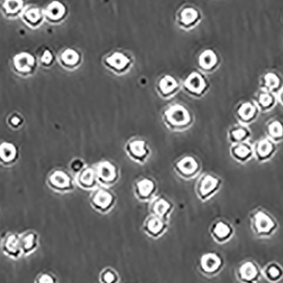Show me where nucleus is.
<instances>
[{
	"instance_id": "412c9836",
	"label": "nucleus",
	"mask_w": 283,
	"mask_h": 283,
	"mask_svg": "<svg viewBox=\"0 0 283 283\" xmlns=\"http://www.w3.org/2000/svg\"><path fill=\"white\" fill-rule=\"evenodd\" d=\"M23 257L33 255L40 247V236L34 230H26L20 234Z\"/></svg>"
},
{
	"instance_id": "4468645a",
	"label": "nucleus",
	"mask_w": 283,
	"mask_h": 283,
	"mask_svg": "<svg viewBox=\"0 0 283 283\" xmlns=\"http://www.w3.org/2000/svg\"><path fill=\"white\" fill-rule=\"evenodd\" d=\"M0 249L4 256L12 260H18L22 258L23 255L20 242L19 233H6L0 242Z\"/></svg>"
},
{
	"instance_id": "a19ab883",
	"label": "nucleus",
	"mask_w": 283,
	"mask_h": 283,
	"mask_svg": "<svg viewBox=\"0 0 283 283\" xmlns=\"http://www.w3.org/2000/svg\"><path fill=\"white\" fill-rule=\"evenodd\" d=\"M86 165L84 163V161L81 160V159H74L70 164V168H71V170L73 173L75 174V176Z\"/></svg>"
},
{
	"instance_id": "f3484780",
	"label": "nucleus",
	"mask_w": 283,
	"mask_h": 283,
	"mask_svg": "<svg viewBox=\"0 0 283 283\" xmlns=\"http://www.w3.org/2000/svg\"><path fill=\"white\" fill-rule=\"evenodd\" d=\"M169 227V221L149 214L142 224V232L153 239H158L165 235Z\"/></svg>"
},
{
	"instance_id": "f8f14e48",
	"label": "nucleus",
	"mask_w": 283,
	"mask_h": 283,
	"mask_svg": "<svg viewBox=\"0 0 283 283\" xmlns=\"http://www.w3.org/2000/svg\"><path fill=\"white\" fill-rule=\"evenodd\" d=\"M12 66L17 75L28 77L34 74L38 62L33 54L28 52H21L13 57Z\"/></svg>"
},
{
	"instance_id": "2eb2a0df",
	"label": "nucleus",
	"mask_w": 283,
	"mask_h": 283,
	"mask_svg": "<svg viewBox=\"0 0 283 283\" xmlns=\"http://www.w3.org/2000/svg\"><path fill=\"white\" fill-rule=\"evenodd\" d=\"M210 234L214 242L218 244H226L233 238L235 230L233 225L227 220H215L210 227Z\"/></svg>"
},
{
	"instance_id": "a878e982",
	"label": "nucleus",
	"mask_w": 283,
	"mask_h": 283,
	"mask_svg": "<svg viewBox=\"0 0 283 283\" xmlns=\"http://www.w3.org/2000/svg\"><path fill=\"white\" fill-rule=\"evenodd\" d=\"M230 154L234 161L240 164L248 163L254 157L253 144L249 142L231 145Z\"/></svg>"
},
{
	"instance_id": "423d86ee",
	"label": "nucleus",
	"mask_w": 283,
	"mask_h": 283,
	"mask_svg": "<svg viewBox=\"0 0 283 283\" xmlns=\"http://www.w3.org/2000/svg\"><path fill=\"white\" fill-rule=\"evenodd\" d=\"M198 270L205 277H216L225 266L224 258L216 252H206L198 259Z\"/></svg>"
},
{
	"instance_id": "473e14b6",
	"label": "nucleus",
	"mask_w": 283,
	"mask_h": 283,
	"mask_svg": "<svg viewBox=\"0 0 283 283\" xmlns=\"http://www.w3.org/2000/svg\"><path fill=\"white\" fill-rule=\"evenodd\" d=\"M23 19L28 25L35 26L41 22L43 19V12L37 7H27L23 12Z\"/></svg>"
},
{
	"instance_id": "0eeeda50",
	"label": "nucleus",
	"mask_w": 283,
	"mask_h": 283,
	"mask_svg": "<svg viewBox=\"0 0 283 283\" xmlns=\"http://www.w3.org/2000/svg\"><path fill=\"white\" fill-rule=\"evenodd\" d=\"M98 184L110 188L120 179V170L116 164L110 161H102L94 166Z\"/></svg>"
},
{
	"instance_id": "4c0bfd02",
	"label": "nucleus",
	"mask_w": 283,
	"mask_h": 283,
	"mask_svg": "<svg viewBox=\"0 0 283 283\" xmlns=\"http://www.w3.org/2000/svg\"><path fill=\"white\" fill-rule=\"evenodd\" d=\"M24 122H25L24 117H22L21 114H10L7 118V123L12 129H20L23 126Z\"/></svg>"
},
{
	"instance_id": "dca6fc26",
	"label": "nucleus",
	"mask_w": 283,
	"mask_h": 283,
	"mask_svg": "<svg viewBox=\"0 0 283 283\" xmlns=\"http://www.w3.org/2000/svg\"><path fill=\"white\" fill-rule=\"evenodd\" d=\"M134 194L139 201L150 202L156 197L157 184L154 179L142 176L134 183Z\"/></svg>"
},
{
	"instance_id": "e433bc0d",
	"label": "nucleus",
	"mask_w": 283,
	"mask_h": 283,
	"mask_svg": "<svg viewBox=\"0 0 283 283\" xmlns=\"http://www.w3.org/2000/svg\"><path fill=\"white\" fill-rule=\"evenodd\" d=\"M33 283H59L56 276L49 271H42L35 278Z\"/></svg>"
},
{
	"instance_id": "393cba45",
	"label": "nucleus",
	"mask_w": 283,
	"mask_h": 283,
	"mask_svg": "<svg viewBox=\"0 0 283 283\" xmlns=\"http://www.w3.org/2000/svg\"><path fill=\"white\" fill-rule=\"evenodd\" d=\"M254 102L257 105L259 112L268 113L276 107L278 100L277 94L271 92L259 89L255 95Z\"/></svg>"
},
{
	"instance_id": "f257e3e1",
	"label": "nucleus",
	"mask_w": 283,
	"mask_h": 283,
	"mask_svg": "<svg viewBox=\"0 0 283 283\" xmlns=\"http://www.w3.org/2000/svg\"><path fill=\"white\" fill-rule=\"evenodd\" d=\"M162 120L165 126L172 132H184L193 123V116L189 108L182 104H172L164 110Z\"/></svg>"
},
{
	"instance_id": "2f4dec72",
	"label": "nucleus",
	"mask_w": 283,
	"mask_h": 283,
	"mask_svg": "<svg viewBox=\"0 0 283 283\" xmlns=\"http://www.w3.org/2000/svg\"><path fill=\"white\" fill-rule=\"evenodd\" d=\"M218 57L211 49L204 51L198 58V66L205 71H211L217 66Z\"/></svg>"
},
{
	"instance_id": "72a5a7b5",
	"label": "nucleus",
	"mask_w": 283,
	"mask_h": 283,
	"mask_svg": "<svg viewBox=\"0 0 283 283\" xmlns=\"http://www.w3.org/2000/svg\"><path fill=\"white\" fill-rule=\"evenodd\" d=\"M65 13L66 8L63 4L58 1H54L50 4H48L44 14L47 19L50 21H58L63 17Z\"/></svg>"
},
{
	"instance_id": "bb28decb",
	"label": "nucleus",
	"mask_w": 283,
	"mask_h": 283,
	"mask_svg": "<svg viewBox=\"0 0 283 283\" xmlns=\"http://www.w3.org/2000/svg\"><path fill=\"white\" fill-rule=\"evenodd\" d=\"M252 137L251 130L249 126L237 124L231 126L227 132V139L231 144H236L244 142H249Z\"/></svg>"
},
{
	"instance_id": "4be33fe9",
	"label": "nucleus",
	"mask_w": 283,
	"mask_h": 283,
	"mask_svg": "<svg viewBox=\"0 0 283 283\" xmlns=\"http://www.w3.org/2000/svg\"><path fill=\"white\" fill-rule=\"evenodd\" d=\"M76 185L82 190L93 191L98 188V182L96 176L94 166L86 165L80 172L75 176Z\"/></svg>"
},
{
	"instance_id": "b1692460",
	"label": "nucleus",
	"mask_w": 283,
	"mask_h": 283,
	"mask_svg": "<svg viewBox=\"0 0 283 283\" xmlns=\"http://www.w3.org/2000/svg\"><path fill=\"white\" fill-rule=\"evenodd\" d=\"M132 60L129 57L120 52H116L105 59V65L109 69L117 74H123L129 70Z\"/></svg>"
},
{
	"instance_id": "20e7f679",
	"label": "nucleus",
	"mask_w": 283,
	"mask_h": 283,
	"mask_svg": "<svg viewBox=\"0 0 283 283\" xmlns=\"http://www.w3.org/2000/svg\"><path fill=\"white\" fill-rule=\"evenodd\" d=\"M89 202L95 211L100 214H107L115 207L117 197L108 188L101 186L92 191Z\"/></svg>"
},
{
	"instance_id": "79ce46f5",
	"label": "nucleus",
	"mask_w": 283,
	"mask_h": 283,
	"mask_svg": "<svg viewBox=\"0 0 283 283\" xmlns=\"http://www.w3.org/2000/svg\"><path fill=\"white\" fill-rule=\"evenodd\" d=\"M277 100L283 106V87L281 89L280 91L278 92V94H277Z\"/></svg>"
},
{
	"instance_id": "c85d7f7f",
	"label": "nucleus",
	"mask_w": 283,
	"mask_h": 283,
	"mask_svg": "<svg viewBox=\"0 0 283 283\" xmlns=\"http://www.w3.org/2000/svg\"><path fill=\"white\" fill-rule=\"evenodd\" d=\"M265 133L277 144L283 142V120L278 118L269 120L265 125Z\"/></svg>"
},
{
	"instance_id": "a211bd4d",
	"label": "nucleus",
	"mask_w": 283,
	"mask_h": 283,
	"mask_svg": "<svg viewBox=\"0 0 283 283\" xmlns=\"http://www.w3.org/2000/svg\"><path fill=\"white\" fill-rule=\"evenodd\" d=\"M253 149L254 157H255L259 162L264 163L275 156L277 151V146L276 142L265 137L255 142L253 144Z\"/></svg>"
},
{
	"instance_id": "5701e85b",
	"label": "nucleus",
	"mask_w": 283,
	"mask_h": 283,
	"mask_svg": "<svg viewBox=\"0 0 283 283\" xmlns=\"http://www.w3.org/2000/svg\"><path fill=\"white\" fill-rule=\"evenodd\" d=\"M20 149L14 142L3 141L0 142V164L10 167L19 161Z\"/></svg>"
},
{
	"instance_id": "ddd939ff",
	"label": "nucleus",
	"mask_w": 283,
	"mask_h": 283,
	"mask_svg": "<svg viewBox=\"0 0 283 283\" xmlns=\"http://www.w3.org/2000/svg\"><path fill=\"white\" fill-rule=\"evenodd\" d=\"M257 105L254 100H244L240 102L234 110V115L239 124L249 126L258 119L259 115Z\"/></svg>"
},
{
	"instance_id": "7ed1b4c3",
	"label": "nucleus",
	"mask_w": 283,
	"mask_h": 283,
	"mask_svg": "<svg viewBox=\"0 0 283 283\" xmlns=\"http://www.w3.org/2000/svg\"><path fill=\"white\" fill-rule=\"evenodd\" d=\"M47 185L49 189L59 193H68L76 189L75 176L64 169H54L47 177Z\"/></svg>"
},
{
	"instance_id": "1a4fd4ad",
	"label": "nucleus",
	"mask_w": 283,
	"mask_h": 283,
	"mask_svg": "<svg viewBox=\"0 0 283 283\" xmlns=\"http://www.w3.org/2000/svg\"><path fill=\"white\" fill-rule=\"evenodd\" d=\"M174 170L181 178L192 180L201 171V163L193 155H184L174 163Z\"/></svg>"
},
{
	"instance_id": "9b49d317",
	"label": "nucleus",
	"mask_w": 283,
	"mask_h": 283,
	"mask_svg": "<svg viewBox=\"0 0 283 283\" xmlns=\"http://www.w3.org/2000/svg\"><path fill=\"white\" fill-rule=\"evenodd\" d=\"M125 151L132 161L139 164L146 163L151 154L148 142L139 138L127 141L125 146Z\"/></svg>"
},
{
	"instance_id": "ea45409f",
	"label": "nucleus",
	"mask_w": 283,
	"mask_h": 283,
	"mask_svg": "<svg viewBox=\"0 0 283 283\" xmlns=\"http://www.w3.org/2000/svg\"><path fill=\"white\" fill-rule=\"evenodd\" d=\"M54 62V55L49 49L44 51L40 57V63L44 67H49Z\"/></svg>"
},
{
	"instance_id": "58836bf2",
	"label": "nucleus",
	"mask_w": 283,
	"mask_h": 283,
	"mask_svg": "<svg viewBox=\"0 0 283 283\" xmlns=\"http://www.w3.org/2000/svg\"><path fill=\"white\" fill-rule=\"evenodd\" d=\"M198 17V12L192 8H187L182 13V22L185 25H190L195 22Z\"/></svg>"
},
{
	"instance_id": "39448f33",
	"label": "nucleus",
	"mask_w": 283,
	"mask_h": 283,
	"mask_svg": "<svg viewBox=\"0 0 283 283\" xmlns=\"http://www.w3.org/2000/svg\"><path fill=\"white\" fill-rule=\"evenodd\" d=\"M221 185L222 181L219 176L211 173L203 174L196 183V194L202 202L207 201L220 191Z\"/></svg>"
},
{
	"instance_id": "f704fd0d",
	"label": "nucleus",
	"mask_w": 283,
	"mask_h": 283,
	"mask_svg": "<svg viewBox=\"0 0 283 283\" xmlns=\"http://www.w3.org/2000/svg\"><path fill=\"white\" fill-rule=\"evenodd\" d=\"M120 277L117 270L114 268L105 267L98 274L99 283H119Z\"/></svg>"
},
{
	"instance_id": "6e6552de",
	"label": "nucleus",
	"mask_w": 283,
	"mask_h": 283,
	"mask_svg": "<svg viewBox=\"0 0 283 283\" xmlns=\"http://www.w3.org/2000/svg\"><path fill=\"white\" fill-rule=\"evenodd\" d=\"M210 83L201 73L193 71L183 82V90L193 98H202L210 89Z\"/></svg>"
},
{
	"instance_id": "6ab92c4d",
	"label": "nucleus",
	"mask_w": 283,
	"mask_h": 283,
	"mask_svg": "<svg viewBox=\"0 0 283 283\" xmlns=\"http://www.w3.org/2000/svg\"><path fill=\"white\" fill-rule=\"evenodd\" d=\"M174 211V205L172 202L163 196H159L153 198L149 205L150 214L158 216L163 220L169 221L170 214Z\"/></svg>"
},
{
	"instance_id": "c9c22d12",
	"label": "nucleus",
	"mask_w": 283,
	"mask_h": 283,
	"mask_svg": "<svg viewBox=\"0 0 283 283\" xmlns=\"http://www.w3.org/2000/svg\"><path fill=\"white\" fill-rule=\"evenodd\" d=\"M3 7L7 15L15 16L22 10L23 0H4Z\"/></svg>"
},
{
	"instance_id": "7c9ffc66",
	"label": "nucleus",
	"mask_w": 283,
	"mask_h": 283,
	"mask_svg": "<svg viewBox=\"0 0 283 283\" xmlns=\"http://www.w3.org/2000/svg\"><path fill=\"white\" fill-rule=\"evenodd\" d=\"M60 62L66 69H75L81 62V55L72 48H67L60 54Z\"/></svg>"
},
{
	"instance_id": "f03ea898",
	"label": "nucleus",
	"mask_w": 283,
	"mask_h": 283,
	"mask_svg": "<svg viewBox=\"0 0 283 283\" xmlns=\"http://www.w3.org/2000/svg\"><path fill=\"white\" fill-rule=\"evenodd\" d=\"M250 227L258 238H270L277 233L278 223L265 210L256 209L250 214Z\"/></svg>"
},
{
	"instance_id": "aec40b11",
	"label": "nucleus",
	"mask_w": 283,
	"mask_h": 283,
	"mask_svg": "<svg viewBox=\"0 0 283 283\" xmlns=\"http://www.w3.org/2000/svg\"><path fill=\"white\" fill-rule=\"evenodd\" d=\"M180 88V83L174 76L165 75L158 80L155 89L161 98L170 99L178 93Z\"/></svg>"
},
{
	"instance_id": "9d476101",
	"label": "nucleus",
	"mask_w": 283,
	"mask_h": 283,
	"mask_svg": "<svg viewBox=\"0 0 283 283\" xmlns=\"http://www.w3.org/2000/svg\"><path fill=\"white\" fill-rule=\"evenodd\" d=\"M235 277L240 283H259L262 277V270L258 263L246 259L236 268Z\"/></svg>"
},
{
	"instance_id": "c756f323",
	"label": "nucleus",
	"mask_w": 283,
	"mask_h": 283,
	"mask_svg": "<svg viewBox=\"0 0 283 283\" xmlns=\"http://www.w3.org/2000/svg\"><path fill=\"white\" fill-rule=\"evenodd\" d=\"M262 277L269 283H279L283 279V267L277 262H270L262 270Z\"/></svg>"
},
{
	"instance_id": "cd10ccee",
	"label": "nucleus",
	"mask_w": 283,
	"mask_h": 283,
	"mask_svg": "<svg viewBox=\"0 0 283 283\" xmlns=\"http://www.w3.org/2000/svg\"><path fill=\"white\" fill-rule=\"evenodd\" d=\"M283 87L282 79L277 73H265L259 81V89L271 92L275 94H277Z\"/></svg>"
}]
</instances>
